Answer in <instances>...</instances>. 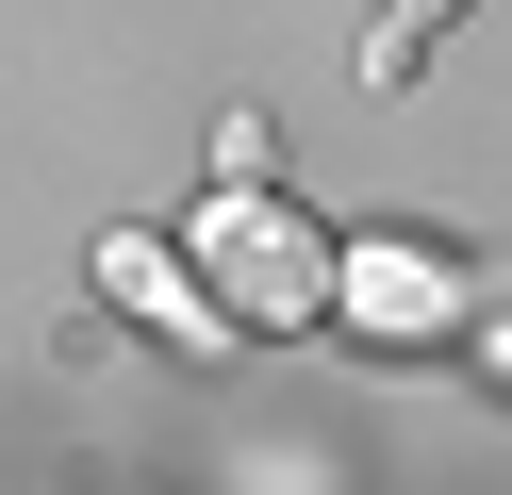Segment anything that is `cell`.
<instances>
[{
  "instance_id": "6da1fadb",
  "label": "cell",
  "mask_w": 512,
  "mask_h": 495,
  "mask_svg": "<svg viewBox=\"0 0 512 495\" xmlns=\"http://www.w3.org/2000/svg\"><path fill=\"white\" fill-rule=\"evenodd\" d=\"M182 248H199V281L232 297V330H248V347H281V330H331V231H314L298 198H265V182H215Z\"/></svg>"
},
{
  "instance_id": "7a4b0ae2",
  "label": "cell",
  "mask_w": 512,
  "mask_h": 495,
  "mask_svg": "<svg viewBox=\"0 0 512 495\" xmlns=\"http://www.w3.org/2000/svg\"><path fill=\"white\" fill-rule=\"evenodd\" d=\"M331 314L364 347H446V330H479V264L430 231H364V248H331Z\"/></svg>"
},
{
  "instance_id": "3957f363",
  "label": "cell",
  "mask_w": 512,
  "mask_h": 495,
  "mask_svg": "<svg viewBox=\"0 0 512 495\" xmlns=\"http://www.w3.org/2000/svg\"><path fill=\"white\" fill-rule=\"evenodd\" d=\"M83 281H100V314H133L149 347H182V363H232V347H248L232 297L199 281V248H182V231H100V248H83Z\"/></svg>"
},
{
  "instance_id": "277c9868",
  "label": "cell",
  "mask_w": 512,
  "mask_h": 495,
  "mask_svg": "<svg viewBox=\"0 0 512 495\" xmlns=\"http://www.w3.org/2000/svg\"><path fill=\"white\" fill-rule=\"evenodd\" d=\"M446 17H463V0H380V17H364V83H413Z\"/></svg>"
},
{
  "instance_id": "5b68a950",
  "label": "cell",
  "mask_w": 512,
  "mask_h": 495,
  "mask_svg": "<svg viewBox=\"0 0 512 495\" xmlns=\"http://www.w3.org/2000/svg\"><path fill=\"white\" fill-rule=\"evenodd\" d=\"M215 182H281V132L265 116H215Z\"/></svg>"
},
{
  "instance_id": "8992f818",
  "label": "cell",
  "mask_w": 512,
  "mask_h": 495,
  "mask_svg": "<svg viewBox=\"0 0 512 495\" xmlns=\"http://www.w3.org/2000/svg\"><path fill=\"white\" fill-rule=\"evenodd\" d=\"M479 363H496V380H512V330H479Z\"/></svg>"
}]
</instances>
